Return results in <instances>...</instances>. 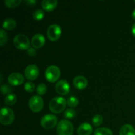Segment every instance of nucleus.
Masks as SVG:
<instances>
[{"instance_id":"f257e3e1","label":"nucleus","mask_w":135,"mask_h":135,"mask_svg":"<svg viewBox=\"0 0 135 135\" xmlns=\"http://www.w3.org/2000/svg\"><path fill=\"white\" fill-rule=\"evenodd\" d=\"M67 105V100L61 96L51 99L49 104L50 110L54 113H60L64 111Z\"/></svg>"},{"instance_id":"f03ea898","label":"nucleus","mask_w":135,"mask_h":135,"mask_svg":"<svg viewBox=\"0 0 135 135\" xmlns=\"http://www.w3.org/2000/svg\"><path fill=\"white\" fill-rule=\"evenodd\" d=\"M15 119L13 111L7 107H3L0 111V123L3 125H11Z\"/></svg>"},{"instance_id":"7ed1b4c3","label":"nucleus","mask_w":135,"mask_h":135,"mask_svg":"<svg viewBox=\"0 0 135 135\" xmlns=\"http://www.w3.org/2000/svg\"><path fill=\"white\" fill-rule=\"evenodd\" d=\"M56 130L58 135H73L74 128L70 121L61 120L58 123Z\"/></svg>"},{"instance_id":"20e7f679","label":"nucleus","mask_w":135,"mask_h":135,"mask_svg":"<svg viewBox=\"0 0 135 135\" xmlns=\"http://www.w3.org/2000/svg\"><path fill=\"white\" fill-rule=\"evenodd\" d=\"M13 44L16 48L18 50H25L30 48V41L28 38L25 34H19L15 36L13 39Z\"/></svg>"},{"instance_id":"39448f33","label":"nucleus","mask_w":135,"mask_h":135,"mask_svg":"<svg viewBox=\"0 0 135 135\" xmlns=\"http://www.w3.org/2000/svg\"><path fill=\"white\" fill-rule=\"evenodd\" d=\"M61 71L58 67L51 65L46 69L45 71V77L50 83H55L60 77Z\"/></svg>"},{"instance_id":"423d86ee","label":"nucleus","mask_w":135,"mask_h":135,"mask_svg":"<svg viewBox=\"0 0 135 135\" xmlns=\"http://www.w3.org/2000/svg\"><path fill=\"white\" fill-rule=\"evenodd\" d=\"M28 106L30 109L34 113L40 112L44 107V101L42 98L38 95L32 96L28 102Z\"/></svg>"},{"instance_id":"0eeeda50","label":"nucleus","mask_w":135,"mask_h":135,"mask_svg":"<svg viewBox=\"0 0 135 135\" xmlns=\"http://www.w3.org/2000/svg\"><path fill=\"white\" fill-rule=\"evenodd\" d=\"M40 124L46 129H53L57 124V117L52 114L45 115L41 119Z\"/></svg>"},{"instance_id":"6e6552de","label":"nucleus","mask_w":135,"mask_h":135,"mask_svg":"<svg viewBox=\"0 0 135 135\" xmlns=\"http://www.w3.org/2000/svg\"><path fill=\"white\" fill-rule=\"evenodd\" d=\"M61 35V28L60 26L56 24L51 25L47 30V38L50 40L56 41L60 38Z\"/></svg>"},{"instance_id":"1a4fd4ad","label":"nucleus","mask_w":135,"mask_h":135,"mask_svg":"<svg viewBox=\"0 0 135 135\" xmlns=\"http://www.w3.org/2000/svg\"><path fill=\"white\" fill-rule=\"evenodd\" d=\"M39 75V69L35 65H30L25 70V76L28 80H34Z\"/></svg>"},{"instance_id":"9d476101","label":"nucleus","mask_w":135,"mask_h":135,"mask_svg":"<svg viewBox=\"0 0 135 135\" xmlns=\"http://www.w3.org/2000/svg\"><path fill=\"white\" fill-rule=\"evenodd\" d=\"M55 90L59 95H67L70 90L69 84L66 80H59L55 84Z\"/></svg>"},{"instance_id":"9b49d317","label":"nucleus","mask_w":135,"mask_h":135,"mask_svg":"<svg viewBox=\"0 0 135 135\" xmlns=\"http://www.w3.org/2000/svg\"><path fill=\"white\" fill-rule=\"evenodd\" d=\"M25 78L20 73H12L8 76V83L11 86H19L24 83Z\"/></svg>"},{"instance_id":"f8f14e48","label":"nucleus","mask_w":135,"mask_h":135,"mask_svg":"<svg viewBox=\"0 0 135 135\" xmlns=\"http://www.w3.org/2000/svg\"><path fill=\"white\" fill-rule=\"evenodd\" d=\"M46 42L44 36L42 34H36L33 36L31 40V44L34 48L39 49L43 47Z\"/></svg>"},{"instance_id":"ddd939ff","label":"nucleus","mask_w":135,"mask_h":135,"mask_svg":"<svg viewBox=\"0 0 135 135\" xmlns=\"http://www.w3.org/2000/svg\"><path fill=\"white\" fill-rule=\"evenodd\" d=\"M73 84L76 89L83 90L86 88L88 86V81L84 76H77L74 78Z\"/></svg>"},{"instance_id":"4468645a","label":"nucleus","mask_w":135,"mask_h":135,"mask_svg":"<svg viewBox=\"0 0 135 135\" xmlns=\"http://www.w3.org/2000/svg\"><path fill=\"white\" fill-rule=\"evenodd\" d=\"M92 131V127L88 123H83L77 129L78 135H91Z\"/></svg>"},{"instance_id":"2eb2a0df","label":"nucleus","mask_w":135,"mask_h":135,"mask_svg":"<svg viewBox=\"0 0 135 135\" xmlns=\"http://www.w3.org/2000/svg\"><path fill=\"white\" fill-rule=\"evenodd\" d=\"M57 3V0H44L42 2V7L44 10L50 12L56 8Z\"/></svg>"},{"instance_id":"dca6fc26","label":"nucleus","mask_w":135,"mask_h":135,"mask_svg":"<svg viewBox=\"0 0 135 135\" xmlns=\"http://www.w3.org/2000/svg\"><path fill=\"white\" fill-rule=\"evenodd\" d=\"M119 135H135L134 128L129 124L124 125L120 129Z\"/></svg>"},{"instance_id":"f3484780","label":"nucleus","mask_w":135,"mask_h":135,"mask_svg":"<svg viewBox=\"0 0 135 135\" xmlns=\"http://www.w3.org/2000/svg\"><path fill=\"white\" fill-rule=\"evenodd\" d=\"M17 26V22H16L15 20L11 18H6L5 21L3 22V28L5 29V30H13Z\"/></svg>"},{"instance_id":"a211bd4d","label":"nucleus","mask_w":135,"mask_h":135,"mask_svg":"<svg viewBox=\"0 0 135 135\" xmlns=\"http://www.w3.org/2000/svg\"><path fill=\"white\" fill-rule=\"evenodd\" d=\"M17 96L15 94H9L5 96L4 99V102L7 105H13L17 102Z\"/></svg>"},{"instance_id":"6ab92c4d","label":"nucleus","mask_w":135,"mask_h":135,"mask_svg":"<svg viewBox=\"0 0 135 135\" xmlns=\"http://www.w3.org/2000/svg\"><path fill=\"white\" fill-rule=\"evenodd\" d=\"M94 135H113V133L109 128L100 127L95 130Z\"/></svg>"},{"instance_id":"aec40b11","label":"nucleus","mask_w":135,"mask_h":135,"mask_svg":"<svg viewBox=\"0 0 135 135\" xmlns=\"http://www.w3.org/2000/svg\"><path fill=\"white\" fill-rule=\"evenodd\" d=\"M21 3V0H5L4 1L5 6L11 9H14L17 7Z\"/></svg>"},{"instance_id":"412c9836","label":"nucleus","mask_w":135,"mask_h":135,"mask_svg":"<svg viewBox=\"0 0 135 135\" xmlns=\"http://www.w3.org/2000/svg\"><path fill=\"white\" fill-rule=\"evenodd\" d=\"M8 36L6 32L3 29L0 30V46L1 47H3L7 42Z\"/></svg>"},{"instance_id":"4be33fe9","label":"nucleus","mask_w":135,"mask_h":135,"mask_svg":"<svg viewBox=\"0 0 135 135\" xmlns=\"http://www.w3.org/2000/svg\"><path fill=\"white\" fill-rule=\"evenodd\" d=\"M44 17V12L42 9H36L33 13V18L36 21H40L43 19Z\"/></svg>"},{"instance_id":"5701e85b","label":"nucleus","mask_w":135,"mask_h":135,"mask_svg":"<svg viewBox=\"0 0 135 135\" xmlns=\"http://www.w3.org/2000/svg\"><path fill=\"white\" fill-rule=\"evenodd\" d=\"M36 91V93L38 94V96L44 95L46 93V92H47V86H46V84L41 83V84H39L37 86Z\"/></svg>"},{"instance_id":"b1692460","label":"nucleus","mask_w":135,"mask_h":135,"mask_svg":"<svg viewBox=\"0 0 135 135\" xmlns=\"http://www.w3.org/2000/svg\"><path fill=\"white\" fill-rule=\"evenodd\" d=\"M79 102V100L76 98L75 96H71L67 100V104L69 106L71 107V108H75L78 105Z\"/></svg>"},{"instance_id":"393cba45","label":"nucleus","mask_w":135,"mask_h":135,"mask_svg":"<svg viewBox=\"0 0 135 135\" xmlns=\"http://www.w3.org/2000/svg\"><path fill=\"white\" fill-rule=\"evenodd\" d=\"M63 116H64L65 118L67 119H73L76 116V112L73 109H71V108L67 109L64 112Z\"/></svg>"},{"instance_id":"a878e982","label":"nucleus","mask_w":135,"mask_h":135,"mask_svg":"<svg viewBox=\"0 0 135 135\" xmlns=\"http://www.w3.org/2000/svg\"><path fill=\"white\" fill-rule=\"evenodd\" d=\"M103 123V117L101 115H96L92 118V123L94 126L98 127Z\"/></svg>"},{"instance_id":"bb28decb","label":"nucleus","mask_w":135,"mask_h":135,"mask_svg":"<svg viewBox=\"0 0 135 135\" xmlns=\"http://www.w3.org/2000/svg\"><path fill=\"white\" fill-rule=\"evenodd\" d=\"M13 88L9 84H2L1 86V92L3 94H11Z\"/></svg>"},{"instance_id":"cd10ccee","label":"nucleus","mask_w":135,"mask_h":135,"mask_svg":"<svg viewBox=\"0 0 135 135\" xmlns=\"http://www.w3.org/2000/svg\"><path fill=\"white\" fill-rule=\"evenodd\" d=\"M24 88H25V91H26V92H32L35 90V85L32 82H27L24 85Z\"/></svg>"},{"instance_id":"c85d7f7f","label":"nucleus","mask_w":135,"mask_h":135,"mask_svg":"<svg viewBox=\"0 0 135 135\" xmlns=\"http://www.w3.org/2000/svg\"><path fill=\"white\" fill-rule=\"evenodd\" d=\"M28 55H30V56H34V55H36V51L35 50H34V48H31V47H30V48L28 50Z\"/></svg>"},{"instance_id":"c756f323","label":"nucleus","mask_w":135,"mask_h":135,"mask_svg":"<svg viewBox=\"0 0 135 135\" xmlns=\"http://www.w3.org/2000/svg\"><path fill=\"white\" fill-rule=\"evenodd\" d=\"M37 1L35 0H28V1H25V3L26 5H29V6H34L36 3Z\"/></svg>"},{"instance_id":"7c9ffc66","label":"nucleus","mask_w":135,"mask_h":135,"mask_svg":"<svg viewBox=\"0 0 135 135\" xmlns=\"http://www.w3.org/2000/svg\"><path fill=\"white\" fill-rule=\"evenodd\" d=\"M132 33H133V34L135 37V23L132 26Z\"/></svg>"},{"instance_id":"2f4dec72","label":"nucleus","mask_w":135,"mask_h":135,"mask_svg":"<svg viewBox=\"0 0 135 135\" xmlns=\"http://www.w3.org/2000/svg\"><path fill=\"white\" fill-rule=\"evenodd\" d=\"M132 17H133V19L135 20V9L133 10V13H132Z\"/></svg>"},{"instance_id":"473e14b6","label":"nucleus","mask_w":135,"mask_h":135,"mask_svg":"<svg viewBox=\"0 0 135 135\" xmlns=\"http://www.w3.org/2000/svg\"><path fill=\"white\" fill-rule=\"evenodd\" d=\"M134 2H135V0H134Z\"/></svg>"}]
</instances>
